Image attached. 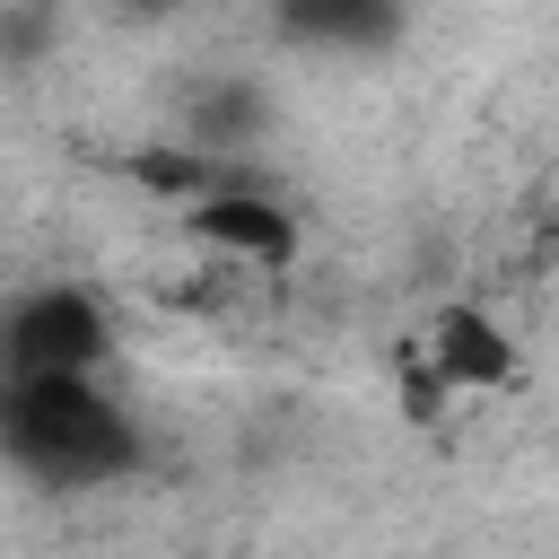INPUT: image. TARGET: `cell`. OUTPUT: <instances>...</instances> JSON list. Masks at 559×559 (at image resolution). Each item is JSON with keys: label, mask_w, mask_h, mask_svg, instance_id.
Masks as SVG:
<instances>
[{"label": "cell", "mask_w": 559, "mask_h": 559, "mask_svg": "<svg viewBox=\"0 0 559 559\" xmlns=\"http://www.w3.org/2000/svg\"><path fill=\"white\" fill-rule=\"evenodd\" d=\"M192 236H201V245H218V253L271 262V271L297 253L288 210H280V201H262V192H201V201H192Z\"/></svg>", "instance_id": "3"}, {"label": "cell", "mask_w": 559, "mask_h": 559, "mask_svg": "<svg viewBox=\"0 0 559 559\" xmlns=\"http://www.w3.org/2000/svg\"><path fill=\"white\" fill-rule=\"evenodd\" d=\"M402 17H411V0H280V26L323 52H376L402 35Z\"/></svg>", "instance_id": "4"}, {"label": "cell", "mask_w": 559, "mask_h": 559, "mask_svg": "<svg viewBox=\"0 0 559 559\" xmlns=\"http://www.w3.org/2000/svg\"><path fill=\"white\" fill-rule=\"evenodd\" d=\"M114 349V314L79 288V280H52V288H26L0 323V358L9 376H96Z\"/></svg>", "instance_id": "2"}, {"label": "cell", "mask_w": 559, "mask_h": 559, "mask_svg": "<svg viewBox=\"0 0 559 559\" xmlns=\"http://www.w3.org/2000/svg\"><path fill=\"white\" fill-rule=\"evenodd\" d=\"M507 367H515V349L480 306H445L437 314V376L445 384H498Z\"/></svg>", "instance_id": "5"}, {"label": "cell", "mask_w": 559, "mask_h": 559, "mask_svg": "<svg viewBox=\"0 0 559 559\" xmlns=\"http://www.w3.org/2000/svg\"><path fill=\"white\" fill-rule=\"evenodd\" d=\"M140 9H166V0H140Z\"/></svg>", "instance_id": "6"}, {"label": "cell", "mask_w": 559, "mask_h": 559, "mask_svg": "<svg viewBox=\"0 0 559 559\" xmlns=\"http://www.w3.org/2000/svg\"><path fill=\"white\" fill-rule=\"evenodd\" d=\"M9 463L44 489H105L140 472V428L96 376H9Z\"/></svg>", "instance_id": "1"}]
</instances>
